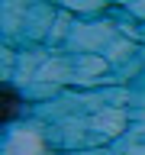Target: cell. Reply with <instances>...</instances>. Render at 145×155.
<instances>
[{"instance_id": "1", "label": "cell", "mask_w": 145, "mask_h": 155, "mask_svg": "<svg viewBox=\"0 0 145 155\" xmlns=\"http://www.w3.org/2000/svg\"><path fill=\"white\" fill-rule=\"evenodd\" d=\"M16 110H19V97H16V91H10V87H3V123L7 120H13L16 116Z\"/></svg>"}]
</instances>
